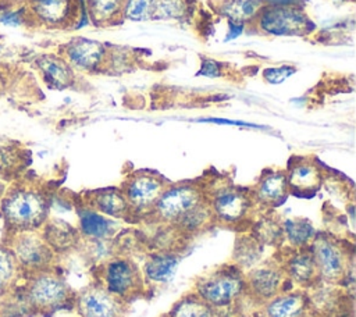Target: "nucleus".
<instances>
[{
	"mask_svg": "<svg viewBox=\"0 0 356 317\" xmlns=\"http://www.w3.org/2000/svg\"><path fill=\"white\" fill-rule=\"evenodd\" d=\"M13 293L17 295V302L22 311L28 316L42 317L74 307L76 295L54 268L24 277Z\"/></svg>",
	"mask_w": 356,
	"mask_h": 317,
	"instance_id": "nucleus-1",
	"label": "nucleus"
},
{
	"mask_svg": "<svg viewBox=\"0 0 356 317\" xmlns=\"http://www.w3.org/2000/svg\"><path fill=\"white\" fill-rule=\"evenodd\" d=\"M49 197L40 188L31 184L10 186L0 200L4 236L25 231H39L49 218Z\"/></svg>",
	"mask_w": 356,
	"mask_h": 317,
	"instance_id": "nucleus-2",
	"label": "nucleus"
},
{
	"mask_svg": "<svg viewBox=\"0 0 356 317\" xmlns=\"http://www.w3.org/2000/svg\"><path fill=\"white\" fill-rule=\"evenodd\" d=\"M95 275L99 285L125 303L145 293L146 281L142 270L128 257L115 256L104 260L99 264Z\"/></svg>",
	"mask_w": 356,
	"mask_h": 317,
	"instance_id": "nucleus-3",
	"label": "nucleus"
},
{
	"mask_svg": "<svg viewBox=\"0 0 356 317\" xmlns=\"http://www.w3.org/2000/svg\"><path fill=\"white\" fill-rule=\"evenodd\" d=\"M193 293L214 309L229 306L245 295L243 271L235 264L218 267L196 279Z\"/></svg>",
	"mask_w": 356,
	"mask_h": 317,
	"instance_id": "nucleus-4",
	"label": "nucleus"
},
{
	"mask_svg": "<svg viewBox=\"0 0 356 317\" xmlns=\"http://www.w3.org/2000/svg\"><path fill=\"white\" fill-rule=\"evenodd\" d=\"M24 277L54 268L57 254L44 242L39 231H25L4 236Z\"/></svg>",
	"mask_w": 356,
	"mask_h": 317,
	"instance_id": "nucleus-5",
	"label": "nucleus"
},
{
	"mask_svg": "<svg viewBox=\"0 0 356 317\" xmlns=\"http://www.w3.org/2000/svg\"><path fill=\"white\" fill-rule=\"evenodd\" d=\"M253 24L263 33L275 36H300L314 31V24L305 10L298 6L266 4Z\"/></svg>",
	"mask_w": 356,
	"mask_h": 317,
	"instance_id": "nucleus-6",
	"label": "nucleus"
},
{
	"mask_svg": "<svg viewBox=\"0 0 356 317\" xmlns=\"http://www.w3.org/2000/svg\"><path fill=\"white\" fill-rule=\"evenodd\" d=\"M320 282L341 284L348 274L346 249L331 235L318 232L309 245Z\"/></svg>",
	"mask_w": 356,
	"mask_h": 317,
	"instance_id": "nucleus-7",
	"label": "nucleus"
},
{
	"mask_svg": "<svg viewBox=\"0 0 356 317\" xmlns=\"http://www.w3.org/2000/svg\"><path fill=\"white\" fill-rule=\"evenodd\" d=\"M206 200L203 190L192 184L167 185L159 196L153 210L154 218L163 224L174 225L193 207Z\"/></svg>",
	"mask_w": 356,
	"mask_h": 317,
	"instance_id": "nucleus-8",
	"label": "nucleus"
},
{
	"mask_svg": "<svg viewBox=\"0 0 356 317\" xmlns=\"http://www.w3.org/2000/svg\"><path fill=\"white\" fill-rule=\"evenodd\" d=\"M213 221H218L225 225L241 224L250 213L253 206L252 195L246 190L232 186L222 185L217 188L207 199Z\"/></svg>",
	"mask_w": 356,
	"mask_h": 317,
	"instance_id": "nucleus-9",
	"label": "nucleus"
},
{
	"mask_svg": "<svg viewBox=\"0 0 356 317\" xmlns=\"http://www.w3.org/2000/svg\"><path fill=\"white\" fill-rule=\"evenodd\" d=\"M168 184L157 174L136 171L122 184L121 190L131 207L132 214L150 213Z\"/></svg>",
	"mask_w": 356,
	"mask_h": 317,
	"instance_id": "nucleus-10",
	"label": "nucleus"
},
{
	"mask_svg": "<svg viewBox=\"0 0 356 317\" xmlns=\"http://www.w3.org/2000/svg\"><path fill=\"white\" fill-rule=\"evenodd\" d=\"M25 13L46 28H68L79 18V0H28Z\"/></svg>",
	"mask_w": 356,
	"mask_h": 317,
	"instance_id": "nucleus-11",
	"label": "nucleus"
},
{
	"mask_svg": "<svg viewBox=\"0 0 356 317\" xmlns=\"http://www.w3.org/2000/svg\"><path fill=\"white\" fill-rule=\"evenodd\" d=\"M125 304L102 285L93 282L76 292L74 307L79 317H124Z\"/></svg>",
	"mask_w": 356,
	"mask_h": 317,
	"instance_id": "nucleus-12",
	"label": "nucleus"
},
{
	"mask_svg": "<svg viewBox=\"0 0 356 317\" xmlns=\"http://www.w3.org/2000/svg\"><path fill=\"white\" fill-rule=\"evenodd\" d=\"M245 293L257 302H267L278 295L286 281L285 273L278 261H263L243 273Z\"/></svg>",
	"mask_w": 356,
	"mask_h": 317,
	"instance_id": "nucleus-13",
	"label": "nucleus"
},
{
	"mask_svg": "<svg viewBox=\"0 0 356 317\" xmlns=\"http://www.w3.org/2000/svg\"><path fill=\"white\" fill-rule=\"evenodd\" d=\"M106 47L102 42L78 36L71 39L63 47V57L72 68L82 71H95L106 61Z\"/></svg>",
	"mask_w": 356,
	"mask_h": 317,
	"instance_id": "nucleus-14",
	"label": "nucleus"
},
{
	"mask_svg": "<svg viewBox=\"0 0 356 317\" xmlns=\"http://www.w3.org/2000/svg\"><path fill=\"white\" fill-rule=\"evenodd\" d=\"M285 273L286 279L300 286V289H307L316 285L318 281L317 268L312 252L309 247L303 249H291L282 257V261H278Z\"/></svg>",
	"mask_w": 356,
	"mask_h": 317,
	"instance_id": "nucleus-15",
	"label": "nucleus"
},
{
	"mask_svg": "<svg viewBox=\"0 0 356 317\" xmlns=\"http://www.w3.org/2000/svg\"><path fill=\"white\" fill-rule=\"evenodd\" d=\"M286 182L289 192L298 195H313L323 182L320 167L310 158H298L288 165Z\"/></svg>",
	"mask_w": 356,
	"mask_h": 317,
	"instance_id": "nucleus-16",
	"label": "nucleus"
},
{
	"mask_svg": "<svg viewBox=\"0 0 356 317\" xmlns=\"http://www.w3.org/2000/svg\"><path fill=\"white\" fill-rule=\"evenodd\" d=\"M264 317H307L310 311L309 296L305 289L278 293L264 302Z\"/></svg>",
	"mask_w": 356,
	"mask_h": 317,
	"instance_id": "nucleus-17",
	"label": "nucleus"
},
{
	"mask_svg": "<svg viewBox=\"0 0 356 317\" xmlns=\"http://www.w3.org/2000/svg\"><path fill=\"white\" fill-rule=\"evenodd\" d=\"M289 195L285 171H266L257 181L252 199L264 207L281 204Z\"/></svg>",
	"mask_w": 356,
	"mask_h": 317,
	"instance_id": "nucleus-18",
	"label": "nucleus"
},
{
	"mask_svg": "<svg viewBox=\"0 0 356 317\" xmlns=\"http://www.w3.org/2000/svg\"><path fill=\"white\" fill-rule=\"evenodd\" d=\"M39 232L57 256L75 249L81 239L78 228H74L71 224L60 218L49 217L39 228Z\"/></svg>",
	"mask_w": 356,
	"mask_h": 317,
	"instance_id": "nucleus-19",
	"label": "nucleus"
},
{
	"mask_svg": "<svg viewBox=\"0 0 356 317\" xmlns=\"http://www.w3.org/2000/svg\"><path fill=\"white\" fill-rule=\"evenodd\" d=\"M86 206L108 218H127L132 216L121 188H104L90 192Z\"/></svg>",
	"mask_w": 356,
	"mask_h": 317,
	"instance_id": "nucleus-20",
	"label": "nucleus"
},
{
	"mask_svg": "<svg viewBox=\"0 0 356 317\" xmlns=\"http://www.w3.org/2000/svg\"><path fill=\"white\" fill-rule=\"evenodd\" d=\"M117 229V224L97 213L89 206H82L78 209V231L81 238L90 241H106L110 239Z\"/></svg>",
	"mask_w": 356,
	"mask_h": 317,
	"instance_id": "nucleus-21",
	"label": "nucleus"
},
{
	"mask_svg": "<svg viewBox=\"0 0 356 317\" xmlns=\"http://www.w3.org/2000/svg\"><path fill=\"white\" fill-rule=\"evenodd\" d=\"M44 82L54 89H65L74 83V68L63 56L42 54L36 60Z\"/></svg>",
	"mask_w": 356,
	"mask_h": 317,
	"instance_id": "nucleus-22",
	"label": "nucleus"
},
{
	"mask_svg": "<svg viewBox=\"0 0 356 317\" xmlns=\"http://www.w3.org/2000/svg\"><path fill=\"white\" fill-rule=\"evenodd\" d=\"M179 257L172 252H156L152 253L142 268V274L146 282L164 284L171 279L175 268L178 267Z\"/></svg>",
	"mask_w": 356,
	"mask_h": 317,
	"instance_id": "nucleus-23",
	"label": "nucleus"
},
{
	"mask_svg": "<svg viewBox=\"0 0 356 317\" xmlns=\"http://www.w3.org/2000/svg\"><path fill=\"white\" fill-rule=\"evenodd\" d=\"M266 6L264 0H221L217 11L228 22L248 25L253 24L260 10Z\"/></svg>",
	"mask_w": 356,
	"mask_h": 317,
	"instance_id": "nucleus-24",
	"label": "nucleus"
},
{
	"mask_svg": "<svg viewBox=\"0 0 356 317\" xmlns=\"http://www.w3.org/2000/svg\"><path fill=\"white\" fill-rule=\"evenodd\" d=\"M282 227V242H286L291 249L309 247L316 229L313 224L306 218H288L281 222Z\"/></svg>",
	"mask_w": 356,
	"mask_h": 317,
	"instance_id": "nucleus-25",
	"label": "nucleus"
},
{
	"mask_svg": "<svg viewBox=\"0 0 356 317\" xmlns=\"http://www.w3.org/2000/svg\"><path fill=\"white\" fill-rule=\"evenodd\" d=\"M24 275L10 247L0 242V298L11 295L21 284Z\"/></svg>",
	"mask_w": 356,
	"mask_h": 317,
	"instance_id": "nucleus-26",
	"label": "nucleus"
},
{
	"mask_svg": "<svg viewBox=\"0 0 356 317\" xmlns=\"http://www.w3.org/2000/svg\"><path fill=\"white\" fill-rule=\"evenodd\" d=\"M125 0H86V11L92 24L106 26L122 18Z\"/></svg>",
	"mask_w": 356,
	"mask_h": 317,
	"instance_id": "nucleus-27",
	"label": "nucleus"
},
{
	"mask_svg": "<svg viewBox=\"0 0 356 317\" xmlns=\"http://www.w3.org/2000/svg\"><path fill=\"white\" fill-rule=\"evenodd\" d=\"M261 253L263 246L252 235L238 236L232 252L234 264L239 267L242 271L249 270L254 267L257 263H260Z\"/></svg>",
	"mask_w": 356,
	"mask_h": 317,
	"instance_id": "nucleus-28",
	"label": "nucleus"
},
{
	"mask_svg": "<svg viewBox=\"0 0 356 317\" xmlns=\"http://www.w3.org/2000/svg\"><path fill=\"white\" fill-rule=\"evenodd\" d=\"M168 317H216V309L192 292L172 306Z\"/></svg>",
	"mask_w": 356,
	"mask_h": 317,
	"instance_id": "nucleus-29",
	"label": "nucleus"
},
{
	"mask_svg": "<svg viewBox=\"0 0 356 317\" xmlns=\"http://www.w3.org/2000/svg\"><path fill=\"white\" fill-rule=\"evenodd\" d=\"M261 246H278L282 243V227L281 222L273 217L259 218L250 234Z\"/></svg>",
	"mask_w": 356,
	"mask_h": 317,
	"instance_id": "nucleus-30",
	"label": "nucleus"
},
{
	"mask_svg": "<svg viewBox=\"0 0 356 317\" xmlns=\"http://www.w3.org/2000/svg\"><path fill=\"white\" fill-rule=\"evenodd\" d=\"M189 0H154L153 19H182L188 15Z\"/></svg>",
	"mask_w": 356,
	"mask_h": 317,
	"instance_id": "nucleus-31",
	"label": "nucleus"
},
{
	"mask_svg": "<svg viewBox=\"0 0 356 317\" xmlns=\"http://www.w3.org/2000/svg\"><path fill=\"white\" fill-rule=\"evenodd\" d=\"M154 0H125L122 18L131 21H147L153 19Z\"/></svg>",
	"mask_w": 356,
	"mask_h": 317,
	"instance_id": "nucleus-32",
	"label": "nucleus"
},
{
	"mask_svg": "<svg viewBox=\"0 0 356 317\" xmlns=\"http://www.w3.org/2000/svg\"><path fill=\"white\" fill-rule=\"evenodd\" d=\"M296 72V68L293 65H280V67H268L263 71V76L268 83L277 85V83H282L284 81H286L288 78H291L293 74Z\"/></svg>",
	"mask_w": 356,
	"mask_h": 317,
	"instance_id": "nucleus-33",
	"label": "nucleus"
},
{
	"mask_svg": "<svg viewBox=\"0 0 356 317\" xmlns=\"http://www.w3.org/2000/svg\"><path fill=\"white\" fill-rule=\"evenodd\" d=\"M222 74V64L211 60V58H203L200 68L197 71V75L206 76V78H218Z\"/></svg>",
	"mask_w": 356,
	"mask_h": 317,
	"instance_id": "nucleus-34",
	"label": "nucleus"
},
{
	"mask_svg": "<svg viewBox=\"0 0 356 317\" xmlns=\"http://www.w3.org/2000/svg\"><path fill=\"white\" fill-rule=\"evenodd\" d=\"M202 122H213V124H227V125H239V127H249V128H261L260 125L249 124L245 121H232V120H224V118H204L200 120Z\"/></svg>",
	"mask_w": 356,
	"mask_h": 317,
	"instance_id": "nucleus-35",
	"label": "nucleus"
},
{
	"mask_svg": "<svg viewBox=\"0 0 356 317\" xmlns=\"http://www.w3.org/2000/svg\"><path fill=\"white\" fill-rule=\"evenodd\" d=\"M245 25L241 24H234V22H228V32H227V40H232L235 38H238L242 31L245 29Z\"/></svg>",
	"mask_w": 356,
	"mask_h": 317,
	"instance_id": "nucleus-36",
	"label": "nucleus"
},
{
	"mask_svg": "<svg viewBox=\"0 0 356 317\" xmlns=\"http://www.w3.org/2000/svg\"><path fill=\"white\" fill-rule=\"evenodd\" d=\"M268 6H298L302 7L303 0H264Z\"/></svg>",
	"mask_w": 356,
	"mask_h": 317,
	"instance_id": "nucleus-37",
	"label": "nucleus"
},
{
	"mask_svg": "<svg viewBox=\"0 0 356 317\" xmlns=\"http://www.w3.org/2000/svg\"><path fill=\"white\" fill-rule=\"evenodd\" d=\"M4 1L10 6H22V4H26L28 0H4Z\"/></svg>",
	"mask_w": 356,
	"mask_h": 317,
	"instance_id": "nucleus-38",
	"label": "nucleus"
}]
</instances>
